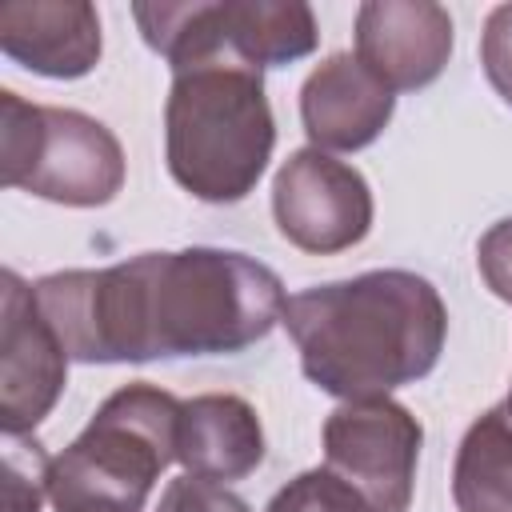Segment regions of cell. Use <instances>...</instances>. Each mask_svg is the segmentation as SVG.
Here are the masks:
<instances>
[{
    "instance_id": "1",
    "label": "cell",
    "mask_w": 512,
    "mask_h": 512,
    "mask_svg": "<svg viewBox=\"0 0 512 512\" xmlns=\"http://www.w3.org/2000/svg\"><path fill=\"white\" fill-rule=\"evenodd\" d=\"M64 352L84 364L240 352L284 316L280 276L224 248L140 252L112 268L52 272L32 284Z\"/></svg>"
},
{
    "instance_id": "2",
    "label": "cell",
    "mask_w": 512,
    "mask_h": 512,
    "mask_svg": "<svg viewBox=\"0 0 512 512\" xmlns=\"http://www.w3.org/2000/svg\"><path fill=\"white\" fill-rule=\"evenodd\" d=\"M280 324L300 348L304 376L340 400L388 396L428 376L448 336L440 292L404 268L304 288L288 296Z\"/></svg>"
},
{
    "instance_id": "3",
    "label": "cell",
    "mask_w": 512,
    "mask_h": 512,
    "mask_svg": "<svg viewBox=\"0 0 512 512\" xmlns=\"http://www.w3.org/2000/svg\"><path fill=\"white\" fill-rule=\"evenodd\" d=\"M276 144L264 76L240 56H212L172 72L164 152L172 180L208 204L244 200Z\"/></svg>"
},
{
    "instance_id": "4",
    "label": "cell",
    "mask_w": 512,
    "mask_h": 512,
    "mask_svg": "<svg viewBox=\"0 0 512 512\" xmlns=\"http://www.w3.org/2000/svg\"><path fill=\"white\" fill-rule=\"evenodd\" d=\"M180 400L156 384L116 388L88 428L52 460L56 512H140L160 472L176 460Z\"/></svg>"
},
{
    "instance_id": "5",
    "label": "cell",
    "mask_w": 512,
    "mask_h": 512,
    "mask_svg": "<svg viewBox=\"0 0 512 512\" xmlns=\"http://www.w3.org/2000/svg\"><path fill=\"white\" fill-rule=\"evenodd\" d=\"M0 180L68 208H96L124 184V148L100 120L76 108L28 104L4 88Z\"/></svg>"
},
{
    "instance_id": "6",
    "label": "cell",
    "mask_w": 512,
    "mask_h": 512,
    "mask_svg": "<svg viewBox=\"0 0 512 512\" xmlns=\"http://www.w3.org/2000/svg\"><path fill=\"white\" fill-rule=\"evenodd\" d=\"M144 44L160 52L172 72L212 60L240 56L252 68L292 64L320 40L312 8L300 0H192V4H136L132 8Z\"/></svg>"
},
{
    "instance_id": "7",
    "label": "cell",
    "mask_w": 512,
    "mask_h": 512,
    "mask_svg": "<svg viewBox=\"0 0 512 512\" xmlns=\"http://www.w3.org/2000/svg\"><path fill=\"white\" fill-rule=\"evenodd\" d=\"M424 428L388 400H344L324 420V468L348 480L376 512H408Z\"/></svg>"
},
{
    "instance_id": "8",
    "label": "cell",
    "mask_w": 512,
    "mask_h": 512,
    "mask_svg": "<svg viewBox=\"0 0 512 512\" xmlns=\"http://www.w3.org/2000/svg\"><path fill=\"white\" fill-rule=\"evenodd\" d=\"M272 212L288 244L328 256L368 236L372 188L352 164L320 148H300L272 180Z\"/></svg>"
},
{
    "instance_id": "9",
    "label": "cell",
    "mask_w": 512,
    "mask_h": 512,
    "mask_svg": "<svg viewBox=\"0 0 512 512\" xmlns=\"http://www.w3.org/2000/svg\"><path fill=\"white\" fill-rule=\"evenodd\" d=\"M68 376V352L44 312L32 284L12 268L0 276V424L4 436H28L56 404Z\"/></svg>"
},
{
    "instance_id": "10",
    "label": "cell",
    "mask_w": 512,
    "mask_h": 512,
    "mask_svg": "<svg viewBox=\"0 0 512 512\" xmlns=\"http://www.w3.org/2000/svg\"><path fill=\"white\" fill-rule=\"evenodd\" d=\"M356 56L392 92L424 88L452 56V16L432 0H368L356 12Z\"/></svg>"
},
{
    "instance_id": "11",
    "label": "cell",
    "mask_w": 512,
    "mask_h": 512,
    "mask_svg": "<svg viewBox=\"0 0 512 512\" xmlns=\"http://www.w3.org/2000/svg\"><path fill=\"white\" fill-rule=\"evenodd\" d=\"M392 88L352 52L316 64L300 88V120L320 152H356L372 144L392 120Z\"/></svg>"
},
{
    "instance_id": "12",
    "label": "cell",
    "mask_w": 512,
    "mask_h": 512,
    "mask_svg": "<svg viewBox=\"0 0 512 512\" xmlns=\"http://www.w3.org/2000/svg\"><path fill=\"white\" fill-rule=\"evenodd\" d=\"M0 52L52 80L88 76L100 60V16L84 0H12L0 8Z\"/></svg>"
},
{
    "instance_id": "13",
    "label": "cell",
    "mask_w": 512,
    "mask_h": 512,
    "mask_svg": "<svg viewBox=\"0 0 512 512\" xmlns=\"http://www.w3.org/2000/svg\"><path fill=\"white\" fill-rule=\"evenodd\" d=\"M176 460L204 480H244L264 460V428L248 400L232 392H204L180 404Z\"/></svg>"
},
{
    "instance_id": "14",
    "label": "cell",
    "mask_w": 512,
    "mask_h": 512,
    "mask_svg": "<svg viewBox=\"0 0 512 512\" xmlns=\"http://www.w3.org/2000/svg\"><path fill=\"white\" fill-rule=\"evenodd\" d=\"M460 512H512V404L500 400L464 432L452 468Z\"/></svg>"
},
{
    "instance_id": "15",
    "label": "cell",
    "mask_w": 512,
    "mask_h": 512,
    "mask_svg": "<svg viewBox=\"0 0 512 512\" xmlns=\"http://www.w3.org/2000/svg\"><path fill=\"white\" fill-rule=\"evenodd\" d=\"M264 512H376V508L332 468H308L296 480H288L268 500Z\"/></svg>"
},
{
    "instance_id": "16",
    "label": "cell",
    "mask_w": 512,
    "mask_h": 512,
    "mask_svg": "<svg viewBox=\"0 0 512 512\" xmlns=\"http://www.w3.org/2000/svg\"><path fill=\"white\" fill-rule=\"evenodd\" d=\"M48 452L28 436H8L4 448V512H40L48 496Z\"/></svg>"
},
{
    "instance_id": "17",
    "label": "cell",
    "mask_w": 512,
    "mask_h": 512,
    "mask_svg": "<svg viewBox=\"0 0 512 512\" xmlns=\"http://www.w3.org/2000/svg\"><path fill=\"white\" fill-rule=\"evenodd\" d=\"M156 512H252V508L232 488L184 472V476L168 480V488L160 492Z\"/></svg>"
},
{
    "instance_id": "18",
    "label": "cell",
    "mask_w": 512,
    "mask_h": 512,
    "mask_svg": "<svg viewBox=\"0 0 512 512\" xmlns=\"http://www.w3.org/2000/svg\"><path fill=\"white\" fill-rule=\"evenodd\" d=\"M480 64L488 84L512 108V4H496L488 12L484 36H480Z\"/></svg>"
},
{
    "instance_id": "19",
    "label": "cell",
    "mask_w": 512,
    "mask_h": 512,
    "mask_svg": "<svg viewBox=\"0 0 512 512\" xmlns=\"http://www.w3.org/2000/svg\"><path fill=\"white\" fill-rule=\"evenodd\" d=\"M476 264H480V276L484 284L512 304V216L492 224L480 244H476Z\"/></svg>"
},
{
    "instance_id": "20",
    "label": "cell",
    "mask_w": 512,
    "mask_h": 512,
    "mask_svg": "<svg viewBox=\"0 0 512 512\" xmlns=\"http://www.w3.org/2000/svg\"><path fill=\"white\" fill-rule=\"evenodd\" d=\"M508 404H512V392H508Z\"/></svg>"
}]
</instances>
